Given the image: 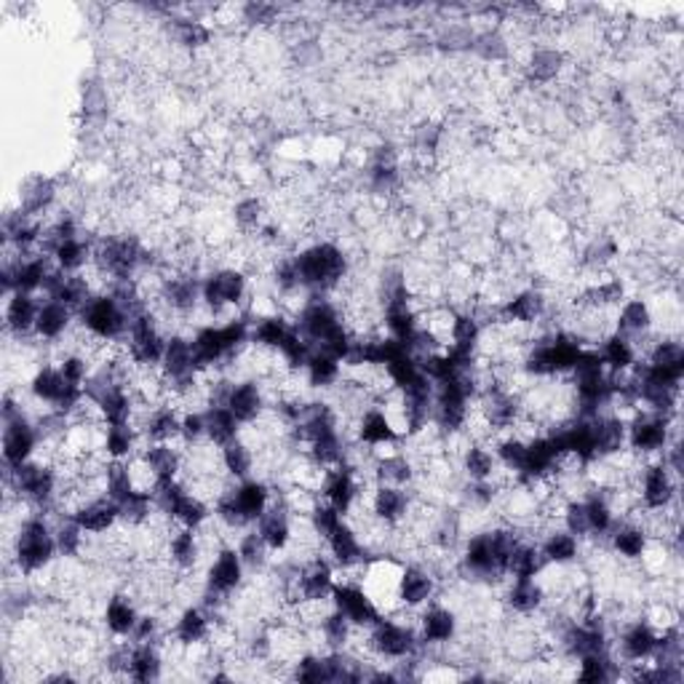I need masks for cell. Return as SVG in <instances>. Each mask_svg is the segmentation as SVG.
<instances>
[{"label":"cell","mask_w":684,"mask_h":684,"mask_svg":"<svg viewBox=\"0 0 684 684\" xmlns=\"http://www.w3.org/2000/svg\"><path fill=\"white\" fill-rule=\"evenodd\" d=\"M128 322H132V316H128L126 305L113 292H97L78 311V329L102 345L126 340Z\"/></svg>","instance_id":"5b68a950"},{"label":"cell","mask_w":684,"mask_h":684,"mask_svg":"<svg viewBox=\"0 0 684 684\" xmlns=\"http://www.w3.org/2000/svg\"><path fill=\"white\" fill-rule=\"evenodd\" d=\"M52 262L54 268L61 270L67 276H78L86 273V270L94 265V242L86 236L70 238V242H61L52 249Z\"/></svg>","instance_id":"d6a6232c"},{"label":"cell","mask_w":684,"mask_h":684,"mask_svg":"<svg viewBox=\"0 0 684 684\" xmlns=\"http://www.w3.org/2000/svg\"><path fill=\"white\" fill-rule=\"evenodd\" d=\"M262 214H265L262 201L255 199V195H251V199H242L233 206V222H236L244 233L262 231Z\"/></svg>","instance_id":"60d3db41"},{"label":"cell","mask_w":684,"mask_h":684,"mask_svg":"<svg viewBox=\"0 0 684 684\" xmlns=\"http://www.w3.org/2000/svg\"><path fill=\"white\" fill-rule=\"evenodd\" d=\"M658 647V628L647 624L644 618L628 620L624 631L618 633V642L613 647L615 661L624 665H642L650 663V658L655 655Z\"/></svg>","instance_id":"2e32d148"},{"label":"cell","mask_w":684,"mask_h":684,"mask_svg":"<svg viewBox=\"0 0 684 684\" xmlns=\"http://www.w3.org/2000/svg\"><path fill=\"white\" fill-rule=\"evenodd\" d=\"M164 647L156 642H132V658H128V680L156 682L164 676Z\"/></svg>","instance_id":"836d02e7"},{"label":"cell","mask_w":684,"mask_h":684,"mask_svg":"<svg viewBox=\"0 0 684 684\" xmlns=\"http://www.w3.org/2000/svg\"><path fill=\"white\" fill-rule=\"evenodd\" d=\"M72 329H78V313L70 311L65 302L41 298L38 322H35V343L43 345L65 343Z\"/></svg>","instance_id":"44dd1931"},{"label":"cell","mask_w":684,"mask_h":684,"mask_svg":"<svg viewBox=\"0 0 684 684\" xmlns=\"http://www.w3.org/2000/svg\"><path fill=\"white\" fill-rule=\"evenodd\" d=\"M225 406L233 412L238 423L244 428H251L268 415L270 410V393L268 385H262V380L257 378H236L227 388Z\"/></svg>","instance_id":"8fae6325"},{"label":"cell","mask_w":684,"mask_h":684,"mask_svg":"<svg viewBox=\"0 0 684 684\" xmlns=\"http://www.w3.org/2000/svg\"><path fill=\"white\" fill-rule=\"evenodd\" d=\"M332 607L340 609L345 618L359 628V631H367V628H372L383 618V609L378 607V602L354 578H343V581L337 578L335 591H332Z\"/></svg>","instance_id":"30bf717a"},{"label":"cell","mask_w":684,"mask_h":684,"mask_svg":"<svg viewBox=\"0 0 684 684\" xmlns=\"http://www.w3.org/2000/svg\"><path fill=\"white\" fill-rule=\"evenodd\" d=\"M423 642L417 637L415 620L406 624L399 615H383L372 628H367V655L372 661L399 665L421 655Z\"/></svg>","instance_id":"277c9868"},{"label":"cell","mask_w":684,"mask_h":684,"mask_svg":"<svg viewBox=\"0 0 684 684\" xmlns=\"http://www.w3.org/2000/svg\"><path fill=\"white\" fill-rule=\"evenodd\" d=\"M609 553H615L624 562H642L647 546H650V535L637 519H618L613 532L604 540Z\"/></svg>","instance_id":"484cf974"},{"label":"cell","mask_w":684,"mask_h":684,"mask_svg":"<svg viewBox=\"0 0 684 684\" xmlns=\"http://www.w3.org/2000/svg\"><path fill=\"white\" fill-rule=\"evenodd\" d=\"M316 631H318V637L324 639L326 650H350L359 628L350 624L340 609L329 607L322 615V620L316 624Z\"/></svg>","instance_id":"8d00e7d4"},{"label":"cell","mask_w":684,"mask_h":684,"mask_svg":"<svg viewBox=\"0 0 684 684\" xmlns=\"http://www.w3.org/2000/svg\"><path fill=\"white\" fill-rule=\"evenodd\" d=\"M294 265H298V276L305 292L311 294H335L343 289L345 279H348V257L335 242H316L294 255Z\"/></svg>","instance_id":"7a4b0ae2"},{"label":"cell","mask_w":684,"mask_h":684,"mask_svg":"<svg viewBox=\"0 0 684 684\" xmlns=\"http://www.w3.org/2000/svg\"><path fill=\"white\" fill-rule=\"evenodd\" d=\"M503 599L505 607L514 615H522V618L543 613L548 607V594L540 578H508Z\"/></svg>","instance_id":"cb8c5ba5"},{"label":"cell","mask_w":684,"mask_h":684,"mask_svg":"<svg viewBox=\"0 0 684 684\" xmlns=\"http://www.w3.org/2000/svg\"><path fill=\"white\" fill-rule=\"evenodd\" d=\"M538 546L548 567H575L583 557V540L575 538L572 532H567L559 524L557 527L546 529V535L538 540Z\"/></svg>","instance_id":"f546056e"},{"label":"cell","mask_w":684,"mask_h":684,"mask_svg":"<svg viewBox=\"0 0 684 684\" xmlns=\"http://www.w3.org/2000/svg\"><path fill=\"white\" fill-rule=\"evenodd\" d=\"M354 441L359 444V447L369 449V452H383V449H391V447H399V444H404L402 434L396 430V425H393L391 415L383 410L380 404H372L367 406V410L361 412L359 417L354 421Z\"/></svg>","instance_id":"5bb4252c"},{"label":"cell","mask_w":684,"mask_h":684,"mask_svg":"<svg viewBox=\"0 0 684 684\" xmlns=\"http://www.w3.org/2000/svg\"><path fill=\"white\" fill-rule=\"evenodd\" d=\"M680 417H663L655 412L639 410L626 423V449L642 463L658 460L671 441L680 439Z\"/></svg>","instance_id":"8992f818"},{"label":"cell","mask_w":684,"mask_h":684,"mask_svg":"<svg viewBox=\"0 0 684 684\" xmlns=\"http://www.w3.org/2000/svg\"><path fill=\"white\" fill-rule=\"evenodd\" d=\"M41 434L35 415L24 406L14 415L3 417V463L5 468H20L38 458Z\"/></svg>","instance_id":"ba28073f"},{"label":"cell","mask_w":684,"mask_h":684,"mask_svg":"<svg viewBox=\"0 0 684 684\" xmlns=\"http://www.w3.org/2000/svg\"><path fill=\"white\" fill-rule=\"evenodd\" d=\"M367 508L374 522H380L388 529H402L410 522L415 511V497L406 486L374 484L367 495Z\"/></svg>","instance_id":"7c38bea8"},{"label":"cell","mask_w":684,"mask_h":684,"mask_svg":"<svg viewBox=\"0 0 684 684\" xmlns=\"http://www.w3.org/2000/svg\"><path fill=\"white\" fill-rule=\"evenodd\" d=\"M415 626H417V637H421L423 647H449L458 639L460 624H458V613L447 604L430 602L425 604L421 613H415Z\"/></svg>","instance_id":"e0dca14e"},{"label":"cell","mask_w":684,"mask_h":684,"mask_svg":"<svg viewBox=\"0 0 684 684\" xmlns=\"http://www.w3.org/2000/svg\"><path fill=\"white\" fill-rule=\"evenodd\" d=\"M220 468L231 482H244V479L257 476V447L246 436L231 441L220 449Z\"/></svg>","instance_id":"1f68e13d"},{"label":"cell","mask_w":684,"mask_h":684,"mask_svg":"<svg viewBox=\"0 0 684 684\" xmlns=\"http://www.w3.org/2000/svg\"><path fill=\"white\" fill-rule=\"evenodd\" d=\"M139 615L142 609L134 602V596L115 591V594L108 596L102 607V626L113 639H132L134 628L139 624Z\"/></svg>","instance_id":"d4e9b609"},{"label":"cell","mask_w":684,"mask_h":684,"mask_svg":"<svg viewBox=\"0 0 684 684\" xmlns=\"http://www.w3.org/2000/svg\"><path fill=\"white\" fill-rule=\"evenodd\" d=\"M326 553H329L332 564L337 567V572L343 575H359L361 567L369 562V548L363 543L361 532L345 519L329 538L324 540Z\"/></svg>","instance_id":"9a60e30c"},{"label":"cell","mask_w":684,"mask_h":684,"mask_svg":"<svg viewBox=\"0 0 684 684\" xmlns=\"http://www.w3.org/2000/svg\"><path fill=\"white\" fill-rule=\"evenodd\" d=\"M41 294L11 292L5 294V335L14 340H35V322H38Z\"/></svg>","instance_id":"603a6c76"},{"label":"cell","mask_w":684,"mask_h":684,"mask_svg":"<svg viewBox=\"0 0 684 684\" xmlns=\"http://www.w3.org/2000/svg\"><path fill=\"white\" fill-rule=\"evenodd\" d=\"M559 70H562V54H559L557 48H538V52L529 57V76H532L535 81L540 83L553 81V78L559 76Z\"/></svg>","instance_id":"ab89813d"},{"label":"cell","mask_w":684,"mask_h":684,"mask_svg":"<svg viewBox=\"0 0 684 684\" xmlns=\"http://www.w3.org/2000/svg\"><path fill=\"white\" fill-rule=\"evenodd\" d=\"M249 276L236 265H220L201 279V305L209 318L238 316L246 313L249 300Z\"/></svg>","instance_id":"3957f363"},{"label":"cell","mask_w":684,"mask_h":684,"mask_svg":"<svg viewBox=\"0 0 684 684\" xmlns=\"http://www.w3.org/2000/svg\"><path fill=\"white\" fill-rule=\"evenodd\" d=\"M244 14H246V22L268 24V22L276 20V14H279V11H276V5H262V3L255 5L251 3V5H246Z\"/></svg>","instance_id":"7bdbcfd3"},{"label":"cell","mask_w":684,"mask_h":684,"mask_svg":"<svg viewBox=\"0 0 684 684\" xmlns=\"http://www.w3.org/2000/svg\"><path fill=\"white\" fill-rule=\"evenodd\" d=\"M246 572L249 570H246L236 543L214 548L206 570H203V591L222 596V599H231L233 594H238V591L244 588Z\"/></svg>","instance_id":"9c48e42d"},{"label":"cell","mask_w":684,"mask_h":684,"mask_svg":"<svg viewBox=\"0 0 684 684\" xmlns=\"http://www.w3.org/2000/svg\"><path fill=\"white\" fill-rule=\"evenodd\" d=\"M460 471H463L466 482H501V466H497L492 444L486 441H471L460 449Z\"/></svg>","instance_id":"4316f807"},{"label":"cell","mask_w":684,"mask_h":684,"mask_svg":"<svg viewBox=\"0 0 684 684\" xmlns=\"http://www.w3.org/2000/svg\"><path fill=\"white\" fill-rule=\"evenodd\" d=\"M236 548L238 553H242L246 570L249 572H268L270 567H273V551H270L268 546H265V540L257 535L255 527L244 529L242 535L236 538Z\"/></svg>","instance_id":"74e56055"},{"label":"cell","mask_w":684,"mask_h":684,"mask_svg":"<svg viewBox=\"0 0 684 684\" xmlns=\"http://www.w3.org/2000/svg\"><path fill=\"white\" fill-rule=\"evenodd\" d=\"M57 184L48 177H33V180L24 182L22 193H20V209L22 212L33 214V217L46 220L48 212L57 203Z\"/></svg>","instance_id":"d590c367"},{"label":"cell","mask_w":684,"mask_h":684,"mask_svg":"<svg viewBox=\"0 0 684 684\" xmlns=\"http://www.w3.org/2000/svg\"><path fill=\"white\" fill-rule=\"evenodd\" d=\"M596 350H599V359L604 363V369H607L609 374H624V372H631L633 367H637L639 359V350L637 345H633V340H628V337L618 335V332H609V335H604L599 343L594 345Z\"/></svg>","instance_id":"4dcf8cb0"},{"label":"cell","mask_w":684,"mask_h":684,"mask_svg":"<svg viewBox=\"0 0 684 684\" xmlns=\"http://www.w3.org/2000/svg\"><path fill=\"white\" fill-rule=\"evenodd\" d=\"M175 35L184 48H201L212 41V30L201 20H180L175 24Z\"/></svg>","instance_id":"b9f144b4"},{"label":"cell","mask_w":684,"mask_h":684,"mask_svg":"<svg viewBox=\"0 0 684 684\" xmlns=\"http://www.w3.org/2000/svg\"><path fill=\"white\" fill-rule=\"evenodd\" d=\"M613 332L633 340L639 350V343L655 335V313H652L650 302L642 298H628L620 302L613 318Z\"/></svg>","instance_id":"ffe728a7"},{"label":"cell","mask_w":684,"mask_h":684,"mask_svg":"<svg viewBox=\"0 0 684 684\" xmlns=\"http://www.w3.org/2000/svg\"><path fill=\"white\" fill-rule=\"evenodd\" d=\"M439 594V578L421 562H404L396 585V602L402 613H421Z\"/></svg>","instance_id":"4fadbf2b"},{"label":"cell","mask_w":684,"mask_h":684,"mask_svg":"<svg viewBox=\"0 0 684 684\" xmlns=\"http://www.w3.org/2000/svg\"><path fill=\"white\" fill-rule=\"evenodd\" d=\"M72 519L81 524L83 532L91 535V538H104V535H113L121 527V508L108 495H94L78 505Z\"/></svg>","instance_id":"7402d4cb"},{"label":"cell","mask_w":684,"mask_h":684,"mask_svg":"<svg viewBox=\"0 0 684 684\" xmlns=\"http://www.w3.org/2000/svg\"><path fill=\"white\" fill-rule=\"evenodd\" d=\"M142 434L137 425H104L102 441H100V455L108 463H126L139 455Z\"/></svg>","instance_id":"83f0119b"},{"label":"cell","mask_w":684,"mask_h":684,"mask_svg":"<svg viewBox=\"0 0 684 684\" xmlns=\"http://www.w3.org/2000/svg\"><path fill=\"white\" fill-rule=\"evenodd\" d=\"M300 378L311 391H332V388H337L345 380V363L332 354H326V350L316 348L311 359L305 361V367H302Z\"/></svg>","instance_id":"f1b7e54d"},{"label":"cell","mask_w":684,"mask_h":684,"mask_svg":"<svg viewBox=\"0 0 684 684\" xmlns=\"http://www.w3.org/2000/svg\"><path fill=\"white\" fill-rule=\"evenodd\" d=\"M164 557L177 575H188V572L199 570L203 557H206V543H203L199 529L177 527L175 524L171 532L166 535Z\"/></svg>","instance_id":"ac0fdd59"},{"label":"cell","mask_w":684,"mask_h":684,"mask_svg":"<svg viewBox=\"0 0 684 684\" xmlns=\"http://www.w3.org/2000/svg\"><path fill=\"white\" fill-rule=\"evenodd\" d=\"M214 628H217V620L201 604H188L175 618V626L169 628V639L180 650H195V647H201L214 637Z\"/></svg>","instance_id":"d6986e66"},{"label":"cell","mask_w":684,"mask_h":684,"mask_svg":"<svg viewBox=\"0 0 684 684\" xmlns=\"http://www.w3.org/2000/svg\"><path fill=\"white\" fill-rule=\"evenodd\" d=\"M102 490H104V495L115 503H123L128 495H132V492L139 490L137 482H134V473H132V466H128V460L126 463L104 466Z\"/></svg>","instance_id":"f35d334b"},{"label":"cell","mask_w":684,"mask_h":684,"mask_svg":"<svg viewBox=\"0 0 684 684\" xmlns=\"http://www.w3.org/2000/svg\"><path fill=\"white\" fill-rule=\"evenodd\" d=\"M57 559L59 548L48 511L24 514L16 524V532L11 535V564L20 572V578H38L43 572L54 570Z\"/></svg>","instance_id":"6da1fadb"},{"label":"cell","mask_w":684,"mask_h":684,"mask_svg":"<svg viewBox=\"0 0 684 684\" xmlns=\"http://www.w3.org/2000/svg\"><path fill=\"white\" fill-rule=\"evenodd\" d=\"M633 497H637L639 508L650 511V514L674 511L680 503V476H674L661 458L642 463L637 479H633Z\"/></svg>","instance_id":"52a82bcc"},{"label":"cell","mask_w":684,"mask_h":684,"mask_svg":"<svg viewBox=\"0 0 684 684\" xmlns=\"http://www.w3.org/2000/svg\"><path fill=\"white\" fill-rule=\"evenodd\" d=\"M203 412H206V444H212L214 449L227 447L244 436V425L233 417L225 404H209Z\"/></svg>","instance_id":"e575fe53"}]
</instances>
